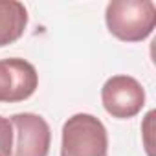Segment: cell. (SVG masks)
<instances>
[{
  "instance_id": "cell-1",
  "label": "cell",
  "mask_w": 156,
  "mask_h": 156,
  "mask_svg": "<svg viewBox=\"0 0 156 156\" xmlns=\"http://www.w3.org/2000/svg\"><path fill=\"white\" fill-rule=\"evenodd\" d=\"M105 20L116 39L140 42L156 26V6L151 0H112L107 4Z\"/></svg>"
},
{
  "instance_id": "cell-3",
  "label": "cell",
  "mask_w": 156,
  "mask_h": 156,
  "mask_svg": "<svg viewBox=\"0 0 156 156\" xmlns=\"http://www.w3.org/2000/svg\"><path fill=\"white\" fill-rule=\"evenodd\" d=\"M105 110L118 119H129L141 112L145 105V90L130 75H112L101 88Z\"/></svg>"
},
{
  "instance_id": "cell-7",
  "label": "cell",
  "mask_w": 156,
  "mask_h": 156,
  "mask_svg": "<svg viewBox=\"0 0 156 156\" xmlns=\"http://www.w3.org/2000/svg\"><path fill=\"white\" fill-rule=\"evenodd\" d=\"M13 152V127L11 121L0 116V156H11Z\"/></svg>"
},
{
  "instance_id": "cell-4",
  "label": "cell",
  "mask_w": 156,
  "mask_h": 156,
  "mask_svg": "<svg viewBox=\"0 0 156 156\" xmlns=\"http://www.w3.org/2000/svg\"><path fill=\"white\" fill-rule=\"evenodd\" d=\"M13 127V156H48L51 145V130L48 121L33 112L11 116Z\"/></svg>"
},
{
  "instance_id": "cell-2",
  "label": "cell",
  "mask_w": 156,
  "mask_h": 156,
  "mask_svg": "<svg viewBox=\"0 0 156 156\" xmlns=\"http://www.w3.org/2000/svg\"><path fill=\"white\" fill-rule=\"evenodd\" d=\"M108 134L103 121L79 112L68 118L61 134V156H107Z\"/></svg>"
},
{
  "instance_id": "cell-5",
  "label": "cell",
  "mask_w": 156,
  "mask_h": 156,
  "mask_svg": "<svg viewBox=\"0 0 156 156\" xmlns=\"http://www.w3.org/2000/svg\"><path fill=\"white\" fill-rule=\"evenodd\" d=\"M39 73L35 66L20 57L0 61V103H19L35 94Z\"/></svg>"
},
{
  "instance_id": "cell-6",
  "label": "cell",
  "mask_w": 156,
  "mask_h": 156,
  "mask_svg": "<svg viewBox=\"0 0 156 156\" xmlns=\"http://www.w3.org/2000/svg\"><path fill=\"white\" fill-rule=\"evenodd\" d=\"M28 26V9L17 0H0V48L19 41Z\"/></svg>"
}]
</instances>
